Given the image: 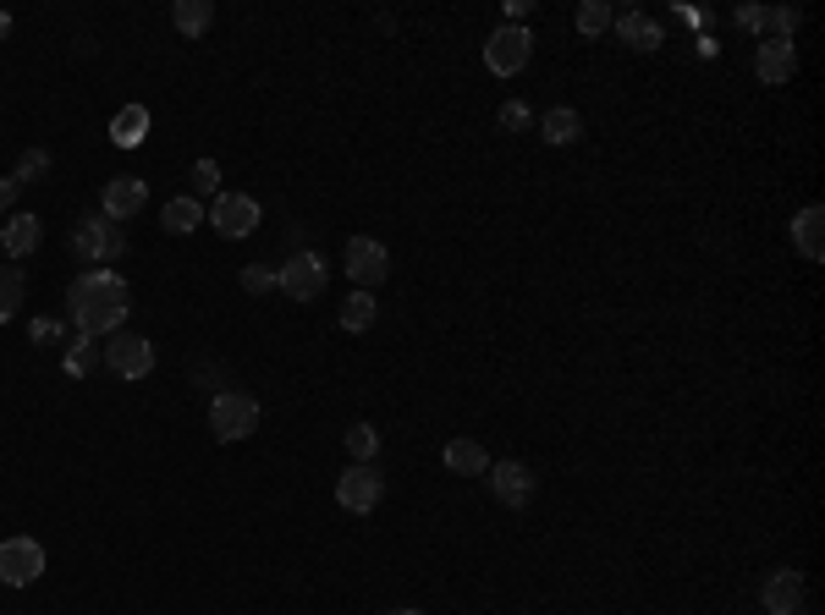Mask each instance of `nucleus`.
I'll return each instance as SVG.
<instances>
[{
	"label": "nucleus",
	"instance_id": "nucleus-24",
	"mask_svg": "<svg viewBox=\"0 0 825 615\" xmlns=\"http://www.w3.org/2000/svg\"><path fill=\"white\" fill-rule=\"evenodd\" d=\"M374 319H380V303H374V292H352V297L341 303V330L363 335V330H369Z\"/></svg>",
	"mask_w": 825,
	"mask_h": 615
},
{
	"label": "nucleus",
	"instance_id": "nucleus-36",
	"mask_svg": "<svg viewBox=\"0 0 825 615\" xmlns=\"http://www.w3.org/2000/svg\"><path fill=\"white\" fill-rule=\"evenodd\" d=\"M7 34H12V18H7V12H0V39H7Z\"/></svg>",
	"mask_w": 825,
	"mask_h": 615
},
{
	"label": "nucleus",
	"instance_id": "nucleus-29",
	"mask_svg": "<svg viewBox=\"0 0 825 615\" xmlns=\"http://www.w3.org/2000/svg\"><path fill=\"white\" fill-rule=\"evenodd\" d=\"M765 29H770V39H792L798 34V12L792 7H765Z\"/></svg>",
	"mask_w": 825,
	"mask_h": 615
},
{
	"label": "nucleus",
	"instance_id": "nucleus-31",
	"mask_svg": "<svg viewBox=\"0 0 825 615\" xmlns=\"http://www.w3.org/2000/svg\"><path fill=\"white\" fill-rule=\"evenodd\" d=\"M193 187L210 193V198H221V166L215 160H193Z\"/></svg>",
	"mask_w": 825,
	"mask_h": 615
},
{
	"label": "nucleus",
	"instance_id": "nucleus-23",
	"mask_svg": "<svg viewBox=\"0 0 825 615\" xmlns=\"http://www.w3.org/2000/svg\"><path fill=\"white\" fill-rule=\"evenodd\" d=\"M160 226H166L171 237H188V231L204 226V204H199V198H171L166 215H160Z\"/></svg>",
	"mask_w": 825,
	"mask_h": 615
},
{
	"label": "nucleus",
	"instance_id": "nucleus-14",
	"mask_svg": "<svg viewBox=\"0 0 825 615\" xmlns=\"http://www.w3.org/2000/svg\"><path fill=\"white\" fill-rule=\"evenodd\" d=\"M754 72H759V83H787L798 72V45L792 39H765L759 56H754Z\"/></svg>",
	"mask_w": 825,
	"mask_h": 615
},
{
	"label": "nucleus",
	"instance_id": "nucleus-15",
	"mask_svg": "<svg viewBox=\"0 0 825 615\" xmlns=\"http://www.w3.org/2000/svg\"><path fill=\"white\" fill-rule=\"evenodd\" d=\"M792 248H798L809 264L825 259V209H820V204L798 209V220H792Z\"/></svg>",
	"mask_w": 825,
	"mask_h": 615
},
{
	"label": "nucleus",
	"instance_id": "nucleus-13",
	"mask_svg": "<svg viewBox=\"0 0 825 615\" xmlns=\"http://www.w3.org/2000/svg\"><path fill=\"white\" fill-rule=\"evenodd\" d=\"M759 604L770 615H798L803 610V577L798 571H770L765 588H759Z\"/></svg>",
	"mask_w": 825,
	"mask_h": 615
},
{
	"label": "nucleus",
	"instance_id": "nucleus-27",
	"mask_svg": "<svg viewBox=\"0 0 825 615\" xmlns=\"http://www.w3.org/2000/svg\"><path fill=\"white\" fill-rule=\"evenodd\" d=\"M606 29H611V7H606V0H584V7H578V34L600 39Z\"/></svg>",
	"mask_w": 825,
	"mask_h": 615
},
{
	"label": "nucleus",
	"instance_id": "nucleus-30",
	"mask_svg": "<svg viewBox=\"0 0 825 615\" xmlns=\"http://www.w3.org/2000/svg\"><path fill=\"white\" fill-rule=\"evenodd\" d=\"M501 127H507V133H529V127H534V111H529L523 100H507V105H501Z\"/></svg>",
	"mask_w": 825,
	"mask_h": 615
},
{
	"label": "nucleus",
	"instance_id": "nucleus-21",
	"mask_svg": "<svg viewBox=\"0 0 825 615\" xmlns=\"http://www.w3.org/2000/svg\"><path fill=\"white\" fill-rule=\"evenodd\" d=\"M171 23H177V34L199 39V34H210L215 7H210V0H177V7H171Z\"/></svg>",
	"mask_w": 825,
	"mask_h": 615
},
{
	"label": "nucleus",
	"instance_id": "nucleus-34",
	"mask_svg": "<svg viewBox=\"0 0 825 615\" xmlns=\"http://www.w3.org/2000/svg\"><path fill=\"white\" fill-rule=\"evenodd\" d=\"M732 23H737L743 34H759V29H765V7H737V12H732Z\"/></svg>",
	"mask_w": 825,
	"mask_h": 615
},
{
	"label": "nucleus",
	"instance_id": "nucleus-16",
	"mask_svg": "<svg viewBox=\"0 0 825 615\" xmlns=\"http://www.w3.org/2000/svg\"><path fill=\"white\" fill-rule=\"evenodd\" d=\"M617 39H622L628 50H660V23L644 18L638 7H628V12L617 18Z\"/></svg>",
	"mask_w": 825,
	"mask_h": 615
},
{
	"label": "nucleus",
	"instance_id": "nucleus-17",
	"mask_svg": "<svg viewBox=\"0 0 825 615\" xmlns=\"http://www.w3.org/2000/svg\"><path fill=\"white\" fill-rule=\"evenodd\" d=\"M447 472H457V478H485L490 472V456H485V445L479 440H447Z\"/></svg>",
	"mask_w": 825,
	"mask_h": 615
},
{
	"label": "nucleus",
	"instance_id": "nucleus-19",
	"mask_svg": "<svg viewBox=\"0 0 825 615\" xmlns=\"http://www.w3.org/2000/svg\"><path fill=\"white\" fill-rule=\"evenodd\" d=\"M39 248V220L34 215H12V226L0 231V253L7 259H29Z\"/></svg>",
	"mask_w": 825,
	"mask_h": 615
},
{
	"label": "nucleus",
	"instance_id": "nucleus-5",
	"mask_svg": "<svg viewBox=\"0 0 825 615\" xmlns=\"http://www.w3.org/2000/svg\"><path fill=\"white\" fill-rule=\"evenodd\" d=\"M529 56H534V34L529 29H496L490 39H485V67L496 72V78H518L523 67H529Z\"/></svg>",
	"mask_w": 825,
	"mask_h": 615
},
{
	"label": "nucleus",
	"instance_id": "nucleus-28",
	"mask_svg": "<svg viewBox=\"0 0 825 615\" xmlns=\"http://www.w3.org/2000/svg\"><path fill=\"white\" fill-rule=\"evenodd\" d=\"M45 171H50V155H45V149H23V160H18L12 182H18V187H29V182H39Z\"/></svg>",
	"mask_w": 825,
	"mask_h": 615
},
{
	"label": "nucleus",
	"instance_id": "nucleus-37",
	"mask_svg": "<svg viewBox=\"0 0 825 615\" xmlns=\"http://www.w3.org/2000/svg\"><path fill=\"white\" fill-rule=\"evenodd\" d=\"M385 615H425V610H385Z\"/></svg>",
	"mask_w": 825,
	"mask_h": 615
},
{
	"label": "nucleus",
	"instance_id": "nucleus-20",
	"mask_svg": "<svg viewBox=\"0 0 825 615\" xmlns=\"http://www.w3.org/2000/svg\"><path fill=\"white\" fill-rule=\"evenodd\" d=\"M144 138H149V111H144V105L116 111V122H111V144H116V149H138Z\"/></svg>",
	"mask_w": 825,
	"mask_h": 615
},
{
	"label": "nucleus",
	"instance_id": "nucleus-2",
	"mask_svg": "<svg viewBox=\"0 0 825 615\" xmlns=\"http://www.w3.org/2000/svg\"><path fill=\"white\" fill-rule=\"evenodd\" d=\"M253 429H259V401L253 396H242V390H215L210 396V434L221 445H237Z\"/></svg>",
	"mask_w": 825,
	"mask_h": 615
},
{
	"label": "nucleus",
	"instance_id": "nucleus-26",
	"mask_svg": "<svg viewBox=\"0 0 825 615\" xmlns=\"http://www.w3.org/2000/svg\"><path fill=\"white\" fill-rule=\"evenodd\" d=\"M374 451H380V429L374 423H352L347 429V456L352 462H374Z\"/></svg>",
	"mask_w": 825,
	"mask_h": 615
},
{
	"label": "nucleus",
	"instance_id": "nucleus-22",
	"mask_svg": "<svg viewBox=\"0 0 825 615\" xmlns=\"http://www.w3.org/2000/svg\"><path fill=\"white\" fill-rule=\"evenodd\" d=\"M100 363H105V346H100L94 335H78V330H72V341H67V374L83 379V374H94Z\"/></svg>",
	"mask_w": 825,
	"mask_h": 615
},
{
	"label": "nucleus",
	"instance_id": "nucleus-35",
	"mask_svg": "<svg viewBox=\"0 0 825 615\" xmlns=\"http://www.w3.org/2000/svg\"><path fill=\"white\" fill-rule=\"evenodd\" d=\"M18 193H23V187H18L12 176H0V215H7V209L18 204Z\"/></svg>",
	"mask_w": 825,
	"mask_h": 615
},
{
	"label": "nucleus",
	"instance_id": "nucleus-10",
	"mask_svg": "<svg viewBox=\"0 0 825 615\" xmlns=\"http://www.w3.org/2000/svg\"><path fill=\"white\" fill-rule=\"evenodd\" d=\"M347 275H352L358 292H374V286L391 275L385 242H374V237H347Z\"/></svg>",
	"mask_w": 825,
	"mask_h": 615
},
{
	"label": "nucleus",
	"instance_id": "nucleus-1",
	"mask_svg": "<svg viewBox=\"0 0 825 615\" xmlns=\"http://www.w3.org/2000/svg\"><path fill=\"white\" fill-rule=\"evenodd\" d=\"M127 308H133V292L116 270H83L72 286H67V314H72V330L78 335H116L127 324Z\"/></svg>",
	"mask_w": 825,
	"mask_h": 615
},
{
	"label": "nucleus",
	"instance_id": "nucleus-7",
	"mask_svg": "<svg viewBox=\"0 0 825 615\" xmlns=\"http://www.w3.org/2000/svg\"><path fill=\"white\" fill-rule=\"evenodd\" d=\"M380 494H385V472H380L374 462H352V467L336 478V500H341V511H352V516L374 511Z\"/></svg>",
	"mask_w": 825,
	"mask_h": 615
},
{
	"label": "nucleus",
	"instance_id": "nucleus-18",
	"mask_svg": "<svg viewBox=\"0 0 825 615\" xmlns=\"http://www.w3.org/2000/svg\"><path fill=\"white\" fill-rule=\"evenodd\" d=\"M540 138L556 144V149H562V144H578V138H584V116H578L573 105H556V111L540 116Z\"/></svg>",
	"mask_w": 825,
	"mask_h": 615
},
{
	"label": "nucleus",
	"instance_id": "nucleus-3",
	"mask_svg": "<svg viewBox=\"0 0 825 615\" xmlns=\"http://www.w3.org/2000/svg\"><path fill=\"white\" fill-rule=\"evenodd\" d=\"M72 253H78L83 264H111V259H122V253H127V237H122V226H116V220H105V215H83V220H78V231H72Z\"/></svg>",
	"mask_w": 825,
	"mask_h": 615
},
{
	"label": "nucleus",
	"instance_id": "nucleus-9",
	"mask_svg": "<svg viewBox=\"0 0 825 615\" xmlns=\"http://www.w3.org/2000/svg\"><path fill=\"white\" fill-rule=\"evenodd\" d=\"M105 368L122 374V379H144L155 368V341L149 335H133V330H116L105 341Z\"/></svg>",
	"mask_w": 825,
	"mask_h": 615
},
{
	"label": "nucleus",
	"instance_id": "nucleus-4",
	"mask_svg": "<svg viewBox=\"0 0 825 615\" xmlns=\"http://www.w3.org/2000/svg\"><path fill=\"white\" fill-rule=\"evenodd\" d=\"M39 571H45V544L39 538H29V533L0 538V582H7V588H29Z\"/></svg>",
	"mask_w": 825,
	"mask_h": 615
},
{
	"label": "nucleus",
	"instance_id": "nucleus-11",
	"mask_svg": "<svg viewBox=\"0 0 825 615\" xmlns=\"http://www.w3.org/2000/svg\"><path fill=\"white\" fill-rule=\"evenodd\" d=\"M144 204H149V187L138 182V176H111L105 182V193H100V215L105 220H133V215H144Z\"/></svg>",
	"mask_w": 825,
	"mask_h": 615
},
{
	"label": "nucleus",
	"instance_id": "nucleus-6",
	"mask_svg": "<svg viewBox=\"0 0 825 615\" xmlns=\"http://www.w3.org/2000/svg\"><path fill=\"white\" fill-rule=\"evenodd\" d=\"M204 220H210L226 242H242V237H253V226H259L264 215H259V198H248V193H221V198L204 209Z\"/></svg>",
	"mask_w": 825,
	"mask_h": 615
},
{
	"label": "nucleus",
	"instance_id": "nucleus-8",
	"mask_svg": "<svg viewBox=\"0 0 825 615\" xmlns=\"http://www.w3.org/2000/svg\"><path fill=\"white\" fill-rule=\"evenodd\" d=\"M275 286L292 297V303H314L325 292V259L308 248V253H292L281 270H275Z\"/></svg>",
	"mask_w": 825,
	"mask_h": 615
},
{
	"label": "nucleus",
	"instance_id": "nucleus-32",
	"mask_svg": "<svg viewBox=\"0 0 825 615\" xmlns=\"http://www.w3.org/2000/svg\"><path fill=\"white\" fill-rule=\"evenodd\" d=\"M270 286H275V270H264V264H248V270H242V292L259 297V292H270Z\"/></svg>",
	"mask_w": 825,
	"mask_h": 615
},
{
	"label": "nucleus",
	"instance_id": "nucleus-25",
	"mask_svg": "<svg viewBox=\"0 0 825 615\" xmlns=\"http://www.w3.org/2000/svg\"><path fill=\"white\" fill-rule=\"evenodd\" d=\"M23 292H29V281H23V270H12V264H0V324H7L18 308H23Z\"/></svg>",
	"mask_w": 825,
	"mask_h": 615
},
{
	"label": "nucleus",
	"instance_id": "nucleus-33",
	"mask_svg": "<svg viewBox=\"0 0 825 615\" xmlns=\"http://www.w3.org/2000/svg\"><path fill=\"white\" fill-rule=\"evenodd\" d=\"M29 335H34L39 346H56L67 330H61V319H34V324H29Z\"/></svg>",
	"mask_w": 825,
	"mask_h": 615
},
{
	"label": "nucleus",
	"instance_id": "nucleus-12",
	"mask_svg": "<svg viewBox=\"0 0 825 615\" xmlns=\"http://www.w3.org/2000/svg\"><path fill=\"white\" fill-rule=\"evenodd\" d=\"M485 478H490V489H496L501 505H529V494H534V472L523 462H490Z\"/></svg>",
	"mask_w": 825,
	"mask_h": 615
}]
</instances>
